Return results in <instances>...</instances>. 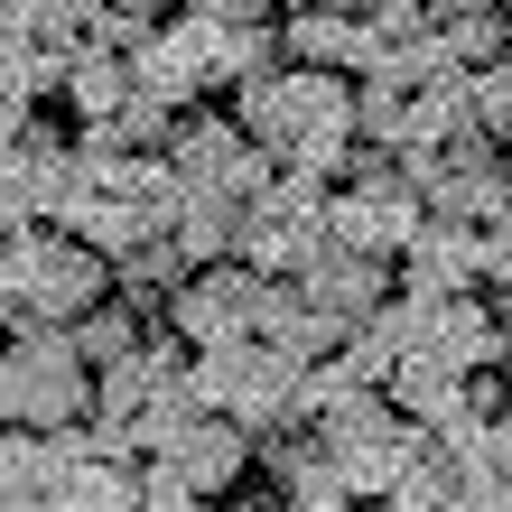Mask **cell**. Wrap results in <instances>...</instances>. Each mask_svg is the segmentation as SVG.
I'll return each instance as SVG.
<instances>
[{
  "label": "cell",
  "mask_w": 512,
  "mask_h": 512,
  "mask_svg": "<svg viewBox=\"0 0 512 512\" xmlns=\"http://www.w3.org/2000/svg\"><path fill=\"white\" fill-rule=\"evenodd\" d=\"M233 122H243V140L270 168H298V177H326L336 187V168L354 149V84L317 75V66H280V75L233 94Z\"/></svg>",
  "instance_id": "1"
},
{
  "label": "cell",
  "mask_w": 512,
  "mask_h": 512,
  "mask_svg": "<svg viewBox=\"0 0 512 512\" xmlns=\"http://www.w3.org/2000/svg\"><path fill=\"white\" fill-rule=\"evenodd\" d=\"M94 419V373L66 326H10L0 336V429H84Z\"/></svg>",
  "instance_id": "2"
},
{
  "label": "cell",
  "mask_w": 512,
  "mask_h": 512,
  "mask_svg": "<svg viewBox=\"0 0 512 512\" xmlns=\"http://www.w3.org/2000/svg\"><path fill=\"white\" fill-rule=\"evenodd\" d=\"M0 289H10V326H75L112 298V261L84 252L75 233L38 224L0 252Z\"/></svg>",
  "instance_id": "3"
},
{
  "label": "cell",
  "mask_w": 512,
  "mask_h": 512,
  "mask_svg": "<svg viewBox=\"0 0 512 512\" xmlns=\"http://www.w3.org/2000/svg\"><path fill=\"white\" fill-rule=\"evenodd\" d=\"M187 391H196V410H215L233 419V429H298V364L289 354H270L261 336L252 345H224V354H187Z\"/></svg>",
  "instance_id": "4"
},
{
  "label": "cell",
  "mask_w": 512,
  "mask_h": 512,
  "mask_svg": "<svg viewBox=\"0 0 512 512\" xmlns=\"http://www.w3.org/2000/svg\"><path fill=\"white\" fill-rule=\"evenodd\" d=\"M326 177H298V168H280L270 187L243 205V224H233V261H252L261 280H298L317 252H326Z\"/></svg>",
  "instance_id": "5"
},
{
  "label": "cell",
  "mask_w": 512,
  "mask_h": 512,
  "mask_svg": "<svg viewBox=\"0 0 512 512\" xmlns=\"http://www.w3.org/2000/svg\"><path fill=\"white\" fill-rule=\"evenodd\" d=\"M261 270L252 261H215V270H187L168 298H159V326L187 354H224V345H252L261 336Z\"/></svg>",
  "instance_id": "6"
},
{
  "label": "cell",
  "mask_w": 512,
  "mask_h": 512,
  "mask_svg": "<svg viewBox=\"0 0 512 512\" xmlns=\"http://www.w3.org/2000/svg\"><path fill=\"white\" fill-rule=\"evenodd\" d=\"M168 177H177V196H215V205H233V215H243V205L270 187V168L261 149L243 140V122H233V112H187V122H177V140H168Z\"/></svg>",
  "instance_id": "7"
},
{
  "label": "cell",
  "mask_w": 512,
  "mask_h": 512,
  "mask_svg": "<svg viewBox=\"0 0 512 512\" xmlns=\"http://www.w3.org/2000/svg\"><path fill=\"white\" fill-rule=\"evenodd\" d=\"M205 84H224V0H215V10L168 19L159 38L131 56V94L168 103V112H196V94H205Z\"/></svg>",
  "instance_id": "8"
},
{
  "label": "cell",
  "mask_w": 512,
  "mask_h": 512,
  "mask_svg": "<svg viewBox=\"0 0 512 512\" xmlns=\"http://www.w3.org/2000/svg\"><path fill=\"white\" fill-rule=\"evenodd\" d=\"M419 224H429V205L410 196V177H391V187H336V196H326V243L364 252V261H401Z\"/></svg>",
  "instance_id": "9"
},
{
  "label": "cell",
  "mask_w": 512,
  "mask_h": 512,
  "mask_svg": "<svg viewBox=\"0 0 512 512\" xmlns=\"http://www.w3.org/2000/svg\"><path fill=\"white\" fill-rule=\"evenodd\" d=\"M168 382H187V345H177L168 326H149V336H140L112 373H94V419H103V429H131V419L159 401Z\"/></svg>",
  "instance_id": "10"
},
{
  "label": "cell",
  "mask_w": 512,
  "mask_h": 512,
  "mask_svg": "<svg viewBox=\"0 0 512 512\" xmlns=\"http://www.w3.org/2000/svg\"><path fill=\"white\" fill-rule=\"evenodd\" d=\"M391 289H401V270H391V261H364V252H336V243H326V252H317L308 270H298V298H308L317 317H336L345 336H354V326H364V317L382 308Z\"/></svg>",
  "instance_id": "11"
},
{
  "label": "cell",
  "mask_w": 512,
  "mask_h": 512,
  "mask_svg": "<svg viewBox=\"0 0 512 512\" xmlns=\"http://www.w3.org/2000/svg\"><path fill=\"white\" fill-rule=\"evenodd\" d=\"M280 56H289V66L364 84L373 75V28H364V10H289L280 19Z\"/></svg>",
  "instance_id": "12"
},
{
  "label": "cell",
  "mask_w": 512,
  "mask_h": 512,
  "mask_svg": "<svg viewBox=\"0 0 512 512\" xmlns=\"http://www.w3.org/2000/svg\"><path fill=\"white\" fill-rule=\"evenodd\" d=\"M159 466H177V475H187V485H196L205 503H233V494L252 485V429H233V419H215V410H205V419H196V429L168 447Z\"/></svg>",
  "instance_id": "13"
},
{
  "label": "cell",
  "mask_w": 512,
  "mask_h": 512,
  "mask_svg": "<svg viewBox=\"0 0 512 512\" xmlns=\"http://www.w3.org/2000/svg\"><path fill=\"white\" fill-rule=\"evenodd\" d=\"M391 270H401V289H419V298H475L485 289V252H475L466 224H419Z\"/></svg>",
  "instance_id": "14"
},
{
  "label": "cell",
  "mask_w": 512,
  "mask_h": 512,
  "mask_svg": "<svg viewBox=\"0 0 512 512\" xmlns=\"http://www.w3.org/2000/svg\"><path fill=\"white\" fill-rule=\"evenodd\" d=\"M419 354H429V364H447V373H466V382L494 373V364H503V326H494V308H485V289H475V298H438Z\"/></svg>",
  "instance_id": "15"
},
{
  "label": "cell",
  "mask_w": 512,
  "mask_h": 512,
  "mask_svg": "<svg viewBox=\"0 0 512 512\" xmlns=\"http://www.w3.org/2000/svg\"><path fill=\"white\" fill-rule=\"evenodd\" d=\"M84 457H94V447H84V429H56V438H38V429H0V485H10V494H38V503H47Z\"/></svg>",
  "instance_id": "16"
},
{
  "label": "cell",
  "mask_w": 512,
  "mask_h": 512,
  "mask_svg": "<svg viewBox=\"0 0 512 512\" xmlns=\"http://www.w3.org/2000/svg\"><path fill=\"white\" fill-rule=\"evenodd\" d=\"M233 224H243L233 205H215V196H177L159 233L177 243V261H187V270H215V261H233Z\"/></svg>",
  "instance_id": "17"
},
{
  "label": "cell",
  "mask_w": 512,
  "mask_h": 512,
  "mask_svg": "<svg viewBox=\"0 0 512 512\" xmlns=\"http://www.w3.org/2000/svg\"><path fill=\"white\" fill-rule=\"evenodd\" d=\"M438 47L457 56V75L512 66V10H438Z\"/></svg>",
  "instance_id": "18"
},
{
  "label": "cell",
  "mask_w": 512,
  "mask_h": 512,
  "mask_svg": "<svg viewBox=\"0 0 512 512\" xmlns=\"http://www.w3.org/2000/svg\"><path fill=\"white\" fill-rule=\"evenodd\" d=\"M457 391H466V373H447V364H429V354H401L391 364V391L382 401L410 419V429H438L447 410H457Z\"/></svg>",
  "instance_id": "19"
},
{
  "label": "cell",
  "mask_w": 512,
  "mask_h": 512,
  "mask_svg": "<svg viewBox=\"0 0 512 512\" xmlns=\"http://www.w3.org/2000/svg\"><path fill=\"white\" fill-rule=\"evenodd\" d=\"M66 336H75V354H84V373H112V364H122V354L149 336V308H131V298H103V308L75 317Z\"/></svg>",
  "instance_id": "20"
},
{
  "label": "cell",
  "mask_w": 512,
  "mask_h": 512,
  "mask_svg": "<svg viewBox=\"0 0 512 512\" xmlns=\"http://www.w3.org/2000/svg\"><path fill=\"white\" fill-rule=\"evenodd\" d=\"M66 103H75V122H112V112L131 103V56L84 47L75 66H66Z\"/></svg>",
  "instance_id": "21"
},
{
  "label": "cell",
  "mask_w": 512,
  "mask_h": 512,
  "mask_svg": "<svg viewBox=\"0 0 512 512\" xmlns=\"http://www.w3.org/2000/svg\"><path fill=\"white\" fill-rule=\"evenodd\" d=\"M196 419H205V410H196V391H187V382H168L159 401H149V410L131 419V447H140V466H159L168 447H177V438L196 429Z\"/></svg>",
  "instance_id": "22"
},
{
  "label": "cell",
  "mask_w": 512,
  "mask_h": 512,
  "mask_svg": "<svg viewBox=\"0 0 512 512\" xmlns=\"http://www.w3.org/2000/svg\"><path fill=\"white\" fill-rule=\"evenodd\" d=\"M159 10H140V0H112V10H94L84 19V47H103V56H140L149 38H159Z\"/></svg>",
  "instance_id": "23"
},
{
  "label": "cell",
  "mask_w": 512,
  "mask_h": 512,
  "mask_svg": "<svg viewBox=\"0 0 512 512\" xmlns=\"http://www.w3.org/2000/svg\"><path fill=\"white\" fill-rule=\"evenodd\" d=\"M401 131H410V103L391 94V84H354V140L364 149H401Z\"/></svg>",
  "instance_id": "24"
},
{
  "label": "cell",
  "mask_w": 512,
  "mask_h": 512,
  "mask_svg": "<svg viewBox=\"0 0 512 512\" xmlns=\"http://www.w3.org/2000/svg\"><path fill=\"white\" fill-rule=\"evenodd\" d=\"M140 512H215L177 466H140Z\"/></svg>",
  "instance_id": "25"
},
{
  "label": "cell",
  "mask_w": 512,
  "mask_h": 512,
  "mask_svg": "<svg viewBox=\"0 0 512 512\" xmlns=\"http://www.w3.org/2000/svg\"><path fill=\"white\" fill-rule=\"evenodd\" d=\"M475 252H485V289H512V205L475 233Z\"/></svg>",
  "instance_id": "26"
},
{
  "label": "cell",
  "mask_w": 512,
  "mask_h": 512,
  "mask_svg": "<svg viewBox=\"0 0 512 512\" xmlns=\"http://www.w3.org/2000/svg\"><path fill=\"white\" fill-rule=\"evenodd\" d=\"M215 512H280L270 494H233V503H215Z\"/></svg>",
  "instance_id": "27"
},
{
  "label": "cell",
  "mask_w": 512,
  "mask_h": 512,
  "mask_svg": "<svg viewBox=\"0 0 512 512\" xmlns=\"http://www.w3.org/2000/svg\"><path fill=\"white\" fill-rule=\"evenodd\" d=\"M19 233H38V224H19V215H10V205H0V252H10V243H19Z\"/></svg>",
  "instance_id": "28"
},
{
  "label": "cell",
  "mask_w": 512,
  "mask_h": 512,
  "mask_svg": "<svg viewBox=\"0 0 512 512\" xmlns=\"http://www.w3.org/2000/svg\"><path fill=\"white\" fill-rule=\"evenodd\" d=\"M0 512H47L38 494H10V485H0Z\"/></svg>",
  "instance_id": "29"
},
{
  "label": "cell",
  "mask_w": 512,
  "mask_h": 512,
  "mask_svg": "<svg viewBox=\"0 0 512 512\" xmlns=\"http://www.w3.org/2000/svg\"><path fill=\"white\" fill-rule=\"evenodd\" d=\"M494 382H503V391H512V336H503V364H494Z\"/></svg>",
  "instance_id": "30"
},
{
  "label": "cell",
  "mask_w": 512,
  "mask_h": 512,
  "mask_svg": "<svg viewBox=\"0 0 512 512\" xmlns=\"http://www.w3.org/2000/svg\"><path fill=\"white\" fill-rule=\"evenodd\" d=\"M364 512H391V503H364Z\"/></svg>",
  "instance_id": "31"
}]
</instances>
